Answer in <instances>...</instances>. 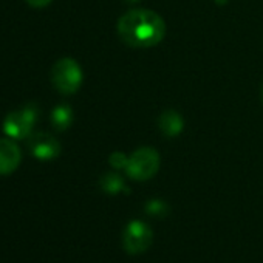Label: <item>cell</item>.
<instances>
[{"label": "cell", "instance_id": "1", "mask_svg": "<svg viewBox=\"0 0 263 263\" xmlns=\"http://www.w3.org/2000/svg\"><path fill=\"white\" fill-rule=\"evenodd\" d=\"M166 33L161 16L151 10H132L118 22L119 37L134 48H149L160 44Z\"/></svg>", "mask_w": 263, "mask_h": 263}, {"label": "cell", "instance_id": "2", "mask_svg": "<svg viewBox=\"0 0 263 263\" xmlns=\"http://www.w3.org/2000/svg\"><path fill=\"white\" fill-rule=\"evenodd\" d=\"M160 169V155L152 147H141L130 155L125 171L134 180L144 181L152 178Z\"/></svg>", "mask_w": 263, "mask_h": 263}, {"label": "cell", "instance_id": "3", "mask_svg": "<svg viewBox=\"0 0 263 263\" xmlns=\"http://www.w3.org/2000/svg\"><path fill=\"white\" fill-rule=\"evenodd\" d=\"M39 116L36 104H28L21 110L11 111L4 121V132L10 138H28Z\"/></svg>", "mask_w": 263, "mask_h": 263}, {"label": "cell", "instance_id": "4", "mask_svg": "<svg viewBox=\"0 0 263 263\" xmlns=\"http://www.w3.org/2000/svg\"><path fill=\"white\" fill-rule=\"evenodd\" d=\"M51 79L54 87L61 93L71 95L78 91L82 84V70L74 59L64 58L54 64L51 71Z\"/></svg>", "mask_w": 263, "mask_h": 263}, {"label": "cell", "instance_id": "5", "mask_svg": "<svg viewBox=\"0 0 263 263\" xmlns=\"http://www.w3.org/2000/svg\"><path fill=\"white\" fill-rule=\"evenodd\" d=\"M124 249L130 254L144 252L152 243V231L143 221H132L122 235Z\"/></svg>", "mask_w": 263, "mask_h": 263}, {"label": "cell", "instance_id": "6", "mask_svg": "<svg viewBox=\"0 0 263 263\" xmlns=\"http://www.w3.org/2000/svg\"><path fill=\"white\" fill-rule=\"evenodd\" d=\"M28 147L31 151V154L42 161L47 160H53L61 154V144L59 141L47 134V132H36V134H31L28 137Z\"/></svg>", "mask_w": 263, "mask_h": 263}, {"label": "cell", "instance_id": "7", "mask_svg": "<svg viewBox=\"0 0 263 263\" xmlns=\"http://www.w3.org/2000/svg\"><path fill=\"white\" fill-rule=\"evenodd\" d=\"M22 160V154L14 141L10 138L0 140V175L13 174Z\"/></svg>", "mask_w": 263, "mask_h": 263}, {"label": "cell", "instance_id": "8", "mask_svg": "<svg viewBox=\"0 0 263 263\" xmlns=\"http://www.w3.org/2000/svg\"><path fill=\"white\" fill-rule=\"evenodd\" d=\"M158 125H160L161 134H164L166 137L172 138V137H177L181 132V128H183V118L180 116L178 111L167 110V111H164L160 116Z\"/></svg>", "mask_w": 263, "mask_h": 263}, {"label": "cell", "instance_id": "9", "mask_svg": "<svg viewBox=\"0 0 263 263\" xmlns=\"http://www.w3.org/2000/svg\"><path fill=\"white\" fill-rule=\"evenodd\" d=\"M51 122L58 130H65L73 122V110L67 104L58 105L51 113Z\"/></svg>", "mask_w": 263, "mask_h": 263}, {"label": "cell", "instance_id": "10", "mask_svg": "<svg viewBox=\"0 0 263 263\" xmlns=\"http://www.w3.org/2000/svg\"><path fill=\"white\" fill-rule=\"evenodd\" d=\"M101 187L108 194H118L119 191H124V181L118 174H105L101 178Z\"/></svg>", "mask_w": 263, "mask_h": 263}, {"label": "cell", "instance_id": "11", "mask_svg": "<svg viewBox=\"0 0 263 263\" xmlns=\"http://www.w3.org/2000/svg\"><path fill=\"white\" fill-rule=\"evenodd\" d=\"M127 161H128V158L124 154H121V152H115V154L110 155V164L113 167H116V169L125 167L127 166Z\"/></svg>", "mask_w": 263, "mask_h": 263}, {"label": "cell", "instance_id": "12", "mask_svg": "<svg viewBox=\"0 0 263 263\" xmlns=\"http://www.w3.org/2000/svg\"><path fill=\"white\" fill-rule=\"evenodd\" d=\"M166 209H167V206H166L163 201H158V200H155V201H151V203L147 204V212H149V214L163 215V214L166 212Z\"/></svg>", "mask_w": 263, "mask_h": 263}, {"label": "cell", "instance_id": "13", "mask_svg": "<svg viewBox=\"0 0 263 263\" xmlns=\"http://www.w3.org/2000/svg\"><path fill=\"white\" fill-rule=\"evenodd\" d=\"M27 2L31 5V7H36V8H42V7H47L50 5L53 0H27Z\"/></svg>", "mask_w": 263, "mask_h": 263}, {"label": "cell", "instance_id": "14", "mask_svg": "<svg viewBox=\"0 0 263 263\" xmlns=\"http://www.w3.org/2000/svg\"><path fill=\"white\" fill-rule=\"evenodd\" d=\"M127 2H130V4H135V2H138V0H127Z\"/></svg>", "mask_w": 263, "mask_h": 263}, {"label": "cell", "instance_id": "15", "mask_svg": "<svg viewBox=\"0 0 263 263\" xmlns=\"http://www.w3.org/2000/svg\"><path fill=\"white\" fill-rule=\"evenodd\" d=\"M261 101H263V87H261Z\"/></svg>", "mask_w": 263, "mask_h": 263}]
</instances>
